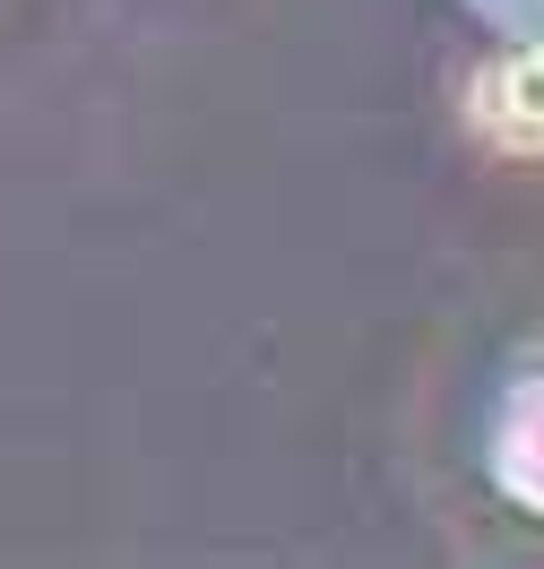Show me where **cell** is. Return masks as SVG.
<instances>
[{
	"label": "cell",
	"instance_id": "1",
	"mask_svg": "<svg viewBox=\"0 0 544 569\" xmlns=\"http://www.w3.org/2000/svg\"><path fill=\"white\" fill-rule=\"evenodd\" d=\"M502 112L527 130V139H544V52H536V61H510V70H502Z\"/></svg>",
	"mask_w": 544,
	"mask_h": 569
}]
</instances>
